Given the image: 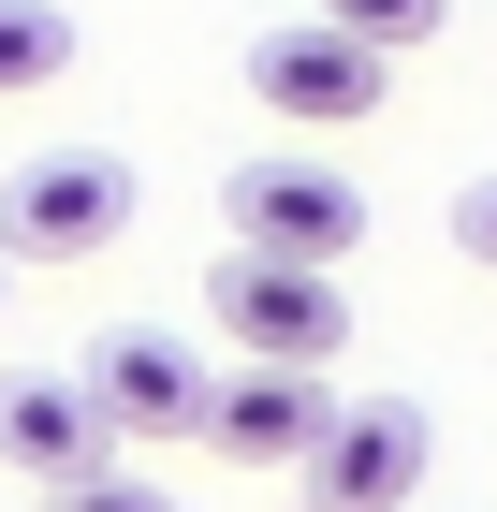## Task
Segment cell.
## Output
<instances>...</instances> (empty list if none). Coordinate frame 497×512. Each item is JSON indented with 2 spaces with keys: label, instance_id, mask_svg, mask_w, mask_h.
Instances as JSON below:
<instances>
[{
  "label": "cell",
  "instance_id": "6da1fadb",
  "mask_svg": "<svg viewBox=\"0 0 497 512\" xmlns=\"http://www.w3.org/2000/svg\"><path fill=\"white\" fill-rule=\"evenodd\" d=\"M117 235H132V161L44 147L0 176V264H103Z\"/></svg>",
  "mask_w": 497,
  "mask_h": 512
},
{
  "label": "cell",
  "instance_id": "7a4b0ae2",
  "mask_svg": "<svg viewBox=\"0 0 497 512\" xmlns=\"http://www.w3.org/2000/svg\"><path fill=\"white\" fill-rule=\"evenodd\" d=\"M234 249H264V264H322L337 278L351 249H366V191H351L322 147H264V161H234Z\"/></svg>",
  "mask_w": 497,
  "mask_h": 512
},
{
  "label": "cell",
  "instance_id": "3957f363",
  "mask_svg": "<svg viewBox=\"0 0 497 512\" xmlns=\"http://www.w3.org/2000/svg\"><path fill=\"white\" fill-rule=\"evenodd\" d=\"M439 410L424 395H337V425L307 439V512H424Z\"/></svg>",
  "mask_w": 497,
  "mask_h": 512
},
{
  "label": "cell",
  "instance_id": "277c9868",
  "mask_svg": "<svg viewBox=\"0 0 497 512\" xmlns=\"http://www.w3.org/2000/svg\"><path fill=\"white\" fill-rule=\"evenodd\" d=\"M205 322H220L249 366H337L351 352V293L322 264H264V249H234V264L205 278Z\"/></svg>",
  "mask_w": 497,
  "mask_h": 512
},
{
  "label": "cell",
  "instance_id": "5b68a950",
  "mask_svg": "<svg viewBox=\"0 0 497 512\" xmlns=\"http://www.w3.org/2000/svg\"><path fill=\"white\" fill-rule=\"evenodd\" d=\"M381 88H395V59H366V44L322 30V15H293V30L249 44V103H264V118H293V132H351V118H381Z\"/></svg>",
  "mask_w": 497,
  "mask_h": 512
},
{
  "label": "cell",
  "instance_id": "8992f818",
  "mask_svg": "<svg viewBox=\"0 0 497 512\" xmlns=\"http://www.w3.org/2000/svg\"><path fill=\"white\" fill-rule=\"evenodd\" d=\"M337 425V395H322V366H234V381H205V454L220 469H307V439Z\"/></svg>",
  "mask_w": 497,
  "mask_h": 512
},
{
  "label": "cell",
  "instance_id": "52a82bcc",
  "mask_svg": "<svg viewBox=\"0 0 497 512\" xmlns=\"http://www.w3.org/2000/svg\"><path fill=\"white\" fill-rule=\"evenodd\" d=\"M74 381H88V410H103V439H191L205 425V366H191V337H161V322H117Z\"/></svg>",
  "mask_w": 497,
  "mask_h": 512
},
{
  "label": "cell",
  "instance_id": "ba28073f",
  "mask_svg": "<svg viewBox=\"0 0 497 512\" xmlns=\"http://www.w3.org/2000/svg\"><path fill=\"white\" fill-rule=\"evenodd\" d=\"M0 469H30L44 498L88 483V469H117V439H103V410H88V381H0Z\"/></svg>",
  "mask_w": 497,
  "mask_h": 512
},
{
  "label": "cell",
  "instance_id": "9c48e42d",
  "mask_svg": "<svg viewBox=\"0 0 497 512\" xmlns=\"http://www.w3.org/2000/svg\"><path fill=\"white\" fill-rule=\"evenodd\" d=\"M44 74H74V15L59 0H0V103L44 88Z\"/></svg>",
  "mask_w": 497,
  "mask_h": 512
},
{
  "label": "cell",
  "instance_id": "30bf717a",
  "mask_svg": "<svg viewBox=\"0 0 497 512\" xmlns=\"http://www.w3.org/2000/svg\"><path fill=\"white\" fill-rule=\"evenodd\" d=\"M307 15H322V30H351L366 59H410V44L454 30V0H307Z\"/></svg>",
  "mask_w": 497,
  "mask_h": 512
},
{
  "label": "cell",
  "instance_id": "8fae6325",
  "mask_svg": "<svg viewBox=\"0 0 497 512\" xmlns=\"http://www.w3.org/2000/svg\"><path fill=\"white\" fill-rule=\"evenodd\" d=\"M44 512H176V498H161V483H132V469H88V483H59Z\"/></svg>",
  "mask_w": 497,
  "mask_h": 512
},
{
  "label": "cell",
  "instance_id": "7c38bea8",
  "mask_svg": "<svg viewBox=\"0 0 497 512\" xmlns=\"http://www.w3.org/2000/svg\"><path fill=\"white\" fill-rule=\"evenodd\" d=\"M454 249L497 278V176H468V191H454Z\"/></svg>",
  "mask_w": 497,
  "mask_h": 512
},
{
  "label": "cell",
  "instance_id": "4fadbf2b",
  "mask_svg": "<svg viewBox=\"0 0 497 512\" xmlns=\"http://www.w3.org/2000/svg\"><path fill=\"white\" fill-rule=\"evenodd\" d=\"M0 278H15V264H0Z\"/></svg>",
  "mask_w": 497,
  "mask_h": 512
}]
</instances>
